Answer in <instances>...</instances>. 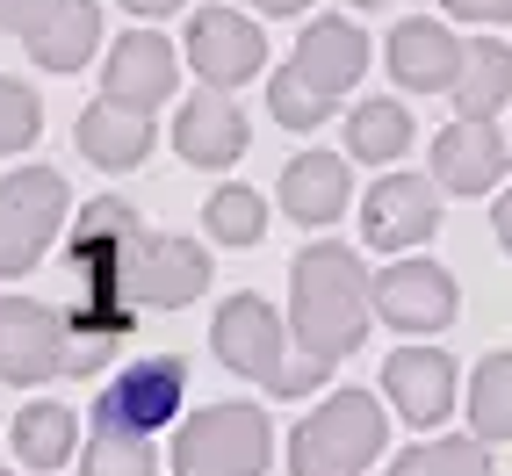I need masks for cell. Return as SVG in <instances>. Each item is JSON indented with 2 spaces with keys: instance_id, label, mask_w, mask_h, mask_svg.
Instances as JSON below:
<instances>
[{
  "instance_id": "cell-1",
  "label": "cell",
  "mask_w": 512,
  "mask_h": 476,
  "mask_svg": "<svg viewBox=\"0 0 512 476\" xmlns=\"http://www.w3.org/2000/svg\"><path fill=\"white\" fill-rule=\"evenodd\" d=\"M375 318V275L347 253L318 238V246L296 253V275H289V339L296 354L282 361V383L275 397H303L332 376V361H347Z\"/></svg>"
},
{
  "instance_id": "cell-2",
  "label": "cell",
  "mask_w": 512,
  "mask_h": 476,
  "mask_svg": "<svg viewBox=\"0 0 512 476\" xmlns=\"http://www.w3.org/2000/svg\"><path fill=\"white\" fill-rule=\"evenodd\" d=\"M138 210L123 195H94L73 217V238H65V260H73V311L65 325L87 339H123L138 325V303H130V253H138Z\"/></svg>"
},
{
  "instance_id": "cell-3",
  "label": "cell",
  "mask_w": 512,
  "mask_h": 476,
  "mask_svg": "<svg viewBox=\"0 0 512 476\" xmlns=\"http://www.w3.org/2000/svg\"><path fill=\"white\" fill-rule=\"evenodd\" d=\"M116 339H87L65 325V311L29 296H0V383H51V376H94Z\"/></svg>"
},
{
  "instance_id": "cell-4",
  "label": "cell",
  "mask_w": 512,
  "mask_h": 476,
  "mask_svg": "<svg viewBox=\"0 0 512 476\" xmlns=\"http://www.w3.org/2000/svg\"><path fill=\"white\" fill-rule=\"evenodd\" d=\"M375 455H383V404L368 390L325 397L289 433V476H361Z\"/></svg>"
},
{
  "instance_id": "cell-5",
  "label": "cell",
  "mask_w": 512,
  "mask_h": 476,
  "mask_svg": "<svg viewBox=\"0 0 512 476\" xmlns=\"http://www.w3.org/2000/svg\"><path fill=\"white\" fill-rule=\"evenodd\" d=\"M275 426L260 404H210L174 433V476H267Z\"/></svg>"
},
{
  "instance_id": "cell-6",
  "label": "cell",
  "mask_w": 512,
  "mask_h": 476,
  "mask_svg": "<svg viewBox=\"0 0 512 476\" xmlns=\"http://www.w3.org/2000/svg\"><path fill=\"white\" fill-rule=\"evenodd\" d=\"M65 210H73V195H65V174H51V166H15L0 181V282L29 275L44 260Z\"/></svg>"
},
{
  "instance_id": "cell-7",
  "label": "cell",
  "mask_w": 512,
  "mask_h": 476,
  "mask_svg": "<svg viewBox=\"0 0 512 476\" xmlns=\"http://www.w3.org/2000/svg\"><path fill=\"white\" fill-rule=\"evenodd\" d=\"M210 347H217V361L231 368V376H246V383H260V390H275V383H282V361H289V325L275 318V303H267V296L246 289V296L217 303Z\"/></svg>"
},
{
  "instance_id": "cell-8",
  "label": "cell",
  "mask_w": 512,
  "mask_h": 476,
  "mask_svg": "<svg viewBox=\"0 0 512 476\" xmlns=\"http://www.w3.org/2000/svg\"><path fill=\"white\" fill-rule=\"evenodd\" d=\"M462 311V289L440 260H404L375 275V318L397 325V332H448Z\"/></svg>"
},
{
  "instance_id": "cell-9",
  "label": "cell",
  "mask_w": 512,
  "mask_h": 476,
  "mask_svg": "<svg viewBox=\"0 0 512 476\" xmlns=\"http://www.w3.org/2000/svg\"><path fill=\"white\" fill-rule=\"evenodd\" d=\"M210 289V253L195 238H174V231H145L138 253H130V303L138 311H181Z\"/></svg>"
},
{
  "instance_id": "cell-10",
  "label": "cell",
  "mask_w": 512,
  "mask_h": 476,
  "mask_svg": "<svg viewBox=\"0 0 512 476\" xmlns=\"http://www.w3.org/2000/svg\"><path fill=\"white\" fill-rule=\"evenodd\" d=\"M440 231V181L419 174H383L361 202V238L375 253H412Z\"/></svg>"
},
{
  "instance_id": "cell-11",
  "label": "cell",
  "mask_w": 512,
  "mask_h": 476,
  "mask_svg": "<svg viewBox=\"0 0 512 476\" xmlns=\"http://www.w3.org/2000/svg\"><path fill=\"white\" fill-rule=\"evenodd\" d=\"M181 390H188V361H181V354L130 361L123 376L94 397V419H116V426H130V433H159V426H174Z\"/></svg>"
},
{
  "instance_id": "cell-12",
  "label": "cell",
  "mask_w": 512,
  "mask_h": 476,
  "mask_svg": "<svg viewBox=\"0 0 512 476\" xmlns=\"http://www.w3.org/2000/svg\"><path fill=\"white\" fill-rule=\"evenodd\" d=\"M188 65L202 73V87H246L260 65H267V37H260V22L253 15H238V8H202L188 22Z\"/></svg>"
},
{
  "instance_id": "cell-13",
  "label": "cell",
  "mask_w": 512,
  "mask_h": 476,
  "mask_svg": "<svg viewBox=\"0 0 512 476\" xmlns=\"http://www.w3.org/2000/svg\"><path fill=\"white\" fill-rule=\"evenodd\" d=\"M512 166V145L498 138L491 116H455L448 130L433 138V181L448 195H491Z\"/></svg>"
},
{
  "instance_id": "cell-14",
  "label": "cell",
  "mask_w": 512,
  "mask_h": 476,
  "mask_svg": "<svg viewBox=\"0 0 512 476\" xmlns=\"http://www.w3.org/2000/svg\"><path fill=\"white\" fill-rule=\"evenodd\" d=\"M383 397L397 404L404 426H440L455 412V361L440 347H397L383 361Z\"/></svg>"
},
{
  "instance_id": "cell-15",
  "label": "cell",
  "mask_w": 512,
  "mask_h": 476,
  "mask_svg": "<svg viewBox=\"0 0 512 476\" xmlns=\"http://www.w3.org/2000/svg\"><path fill=\"white\" fill-rule=\"evenodd\" d=\"M174 80H181L174 44L152 37V29H130V37H116L109 65H101V94L123 101V109H145V116L159 109L166 94H174Z\"/></svg>"
},
{
  "instance_id": "cell-16",
  "label": "cell",
  "mask_w": 512,
  "mask_h": 476,
  "mask_svg": "<svg viewBox=\"0 0 512 476\" xmlns=\"http://www.w3.org/2000/svg\"><path fill=\"white\" fill-rule=\"evenodd\" d=\"M462 73V37H448L433 15H412L390 29V80L404 94H448Z\"/></svg>"
},
{
  "instance_id": "cell-17",
  "label": "cell",
  "mask_w": 512,
  "mask_h": 476,
  "mask_svg": "<svg viewBox=\"0 0 512 476\" xmlns=\"http://www.w3.org/2000/svg\"><path fill=\"white\" fill-rule=\"evenodd\" d=\"M246 145H253V130H246V116H238V101L224 87L195 94L174 116V152L188 166H231V159H246Z\"/></svg>"
},
{
  "instance_id": "cell-18",
  "label": "cell",
  "mask_w": 512,
  "mask_h": 476,
  "mask_svg": "<svg viewBox=\"0 0 512 476\" xmlns=\"http://www.w3.org/2000/svg\"><path fill=\"white\" fill-rule=\"evenodd\" d=\"M296 73L339 101L347 87H361V73H368V37L347 15H318L311 29H303V44H296Z\"/></svg>"
},
{
  "instance_id": "cell-19",
  "label": "cell",
  "mask_w": 512,
  "mask_h": 476,
  "mask_svg": "<svg viewBox=\"0 0 512 476\" xmlns=\"http://www.w3.org/2000/svg\"><path fill=\"white\" fill-rule=\"evenodd\" d=\"M80 152L101 166V174H130V166H145V152H152V116L145 109H123V101H109L101 94L94 109L80 116Z\"/></svg>"
},
{
  "instance_id": "cell-20",
  "label": "cell",
  "mask_w": 512,
  "mask_h": 476,
  "mask_svg": "<svg viewBox=\"0 0 512 476\" xmlns=\"http://www.w3.org/2000/svg\"><path fill=\"white\" fill-rule=\"evenodd\" d=\"M282 210L296 224L347 217V159H339V152H296L282 166Z\"/></svg>"
},
{
  "instance_id": "cell-21",
  "label": "cell",
  "mask_w": 512,
  "mask_h": 476,
  "mask_svg": "<svg viewBox=\"0 0 512 476\" xmlns=\"http://www.w3.org/2000/svg\"><path fill=\"white\" fill-rule=\"evenodd\" d=\"M448 101H455V116H498L505 101H512V51L498 37H469Z\"/></svg>"
},
{
  "instance_id": "cell-22",
  "label": "cell",
  "mask_w": 512,
  "mask_h": 476,
  "mask_svg": "<svg viewBox=\"0 0 512 476\" xmlns=\"http://www.w3.org/2000/svg\"><path fill=\"white\" fill-rule=\"evenodd\" d=\"M94 44H101V8L94 0H65L37 37H29V58H37L44 73H80L94 58Z\"/></svg>"
},
{
  "instance_id": "cell-23",
  "label": "cell",
  "mask_w": 512,
  "mask_h": 476,
  "mask_svg": "<svg viewBox=\"0 0 512 476\" xmlns=\"http://www.w3.org/2000/svg\"><path fill=\"white\" fill-rule=\"evenodd\" d=\"M80 448V419L65 412L58 397H37V404H22L15 412V455L29 469H58V462H73Z\"/></svg>"
},
{
  "instance_id": "cell-24",
  "label": "cell",
  "mask_w": 512,
  "mask_h": 476,
  "mask_svg": "<svg viewBox=\"0 0 512 476\" xmlns=\"http://www.w3.org/2000/svg\"><path fill=\"white\" fill-rule=\"evenodd\" d=\"M412 152V109L404 101H361V109L347 116V159H368V166H390Z\"/></svg>"
},
{
  "instance_id": "cell-25",
  "label": "cell",
  "mask_w": 512,
  "mask_h": 476,
  "mask_svg": "<svg viewBox=\"0 0 512 476\" xmlns=\"http://www.w3.org/2000/svg\"><path fill=\"white\" fill-rule=\"evenodd\" d=\"M80 469H87V476H159L152 433H130V426H116V419H94V440L80 448Z\"/></svg>"
},
{
  "instance_id": "cell-26",
  "label": "cell",
  "mask_w": 512,
  "mask_h": 476,
  "mask_svg": "<svg viewBox=\"0 0 512 476\" xmlns=\"http://www.w3.org/2000/svg\"><path fill=\"white\" fill-rule=\"evenodd\" d=\"M469 426L476 440H512V354H484L469 376Z\"/></svg>"
},
{
  "instance_id": "cell-27",
  "label": "cell",
  "mask_w": 512,
  "mask_h": 476,
  "mask_svg": "<svg viewBox=\"0 0 512 476\" xmlns=\"http://www.w3.org/2000/svg\"><path fill=\"white\" fill-rule=\"evenodd\" d=\"M390 476H498L491 440H419L390 462Z\"/></svg>"
},
{
  "instance_id": "cell-28",
  "label": "cell",
  "mask_w": 512,
  "mask_h": 476,
  "mask_svg": "<svg viewBox=\"0 0 512 476\" xmlns=\"http://www.w3.org/2000/svg\"><path fill=\"white\" fill-rule=\"evenodd\" d=\"M202 224H210V238H224V246H260L267 238V202L253 188H217L202 202Z\"/></svg>"
},
{
  "instance_id": "cell-29",
  "label": "cell",
  "mask_w": 512,
  "mask_h": 476,
  "mask_svg": "<svg viewBox=\"0 0 512 476\" xmlns=\"http://www.w3.org/2000/svg\"><path fill=\"white\" fill-rule=\"evenodd\" d=\"M267 109H275V123H289V130H318V123L339 109V101H332L325 87H311V80L289 65V73L267 80Z\"/></svg>"
},
{
  "instance_id": "cell-30",
  "label": "cell",
  "mask_w": 512,
  "mask_h": 476,
  "mask_svg": "<svg viewBox=\"0 0 512 476\" xmlns=\"http://www.w3.org/2000/svg\"><path fill=\"white\" fill-rule=\"evenodd\" d=\"M44 130V109L22 80H0V152H29Z\"/></svg>"
},
{
  "instance_id": "cell-31",
  "label": "cell",
  "mask_w": 512,
  "mask_h": 476,
  "mask_svg": "<svg viewBox=\"0 0 512 476\" xmlns=\"http://www.w3.org/2000/svg\"><path fill=\"white\" fill-rule=\"evenodd\" d=\"M58 8H65V0H0V29L29 44V37H37V29H44Z\"/></svg>"
},
{
  "instance_id": "cell-32",
  "label": "cell",
  "mask_w": 512,
  "mask_h": 476,
  "mask_svg": "<svg viewBox=\"0 0 512 476\" xmlns=\"http://www.w3.org/2000/svg\"><path fill=\"white\" fill-rule=\"evenodd\" d=\"M455 22H512V0H448Z\"/></svg>"
},
{
  "instance_id": "cell-33",
  "label": "cell",
  "mask_w": 512,
  "mask_h": 476,
  "mask_svg": "<svg viewBox=\"0 0 512 476\" xmlns=\"http://www.w3.org/2000/svg\"><path fill=\"white\" fill-rule=\"evenodd\" d=\"M491 231H498V246L512 253V188L498 195V210H491Z\"/></svg>"
},
{
  "instance_id": "cell-34",
  "label": "cell",
  "mask_w": 512,
  "mask_h": 476,
  "mask_svg": "<svg viewBox=\"0 0 512 476\" xmlns=\"http://www.w3.org/2000/svg\"><path fill=\"white\" fill-rule=\"evenodd\" d=\"M246 8H260V15H303L311 0H246Z\"/></svg>"
},
{
  "instance_id": "cell-35",
  "label": "cell",
  "mask_w": 512,
  "mask_h": 476,
  "mask_svg": "<svg viewBox=\"0 0 512 476\" xmlns=\"http://www.w3.org/2000/svg\"><path fill=\"white\" fill-rule=\"evenodd\" d=\"M123 8H130V15H174L181 0H123Z\"/></svg>"
},
{
  "instance_id": "cell-36",
  "label": "cell",
  "mask_w": 512,
  "mask_h": 476,
  "mask_svg": "<svg viewBox=\"0 0 512 476\" xmlns=\"http://www.w3.org/2000/svg\"><path fill=\"white\" fill-rule=\"evenodd\" d=\"M354 8H383V0H354Z\"/></svg>"
},
{
  "instance_id": "cell-37",
  "label": "cell",
  "mask_w": 512,
  "mask_h": 476,
  "mask_svg": "<svg viewBox=\"0 0 512 476\" xmlns=\"http://www.w3.org/2000/svg\"><path fill=\"white\" fill-rule=\"evenodd\" d=\"M0 476H8V469H0Z\"/></svg>"
}]
</instances>
